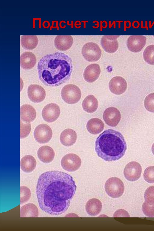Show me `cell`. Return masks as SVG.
<instances>
[{
    "mask_svg": "<svg viewBox=\"0 0 154 231\" xmlns=\"http://www.w3.org/2000/svg\"><path fill=\"white\" fill-rule=\"evenodd\" d=\"M142 210L143 213L146 216L150 217H154V204H149L145 201L142 205Z\"/></svg>",
    "mask_w": 154,
    "mask_h": 231,
    "instance_id": "836d02e7",
    "label": "cell"
},
{
    "mask_svg": "<svg viewBox=\"0 0 154 231\" xmlns=\"http://www.w3.org/2000/svg\"><path fill=\"white\" fill-rule=\"evenodd\" d=\"M104 127V124L100 119L94 118L88 122L86 128L88 131L93 134H97L101 132Z\"/></svg>",
    "mask_w": 154,
    "mask_h": 231,
    "instance_id": "603a6c76",
    "label": "cell"
},
{
    "mask_svg": "<svg viewBox=\"0 0 154 231\" xmlns=\"http://www.w3.org/2000/svg\"><path fill=\"white\" fill-rule=\"evenodd\" d=\"M31 124L30 123L23 122L20 120V137L21 139L25 138L27 136L31 131Z\"/></svg>",
    "mask_w": 154,
    "mask_h": 231,
    "instance_id": "1f68e13d",
    "label": "cell"
},
{
    "mask_svg": "<svg viewBox=\"0 0 154 231\" xmlns=\"http://www.w3.org/2000/svg\"><path fill=\"white\" fill-rule=\"evenodd\" d=\"M127 144L119 132L112 129L103 131L97 138L95 150L98 156L108 161L118 160L125 155Z\"/></svg>",
    "mask_w": 154,
    "mask_h": 231,
    "instance_id": "3957f363",
    "label": "cell"
},
{
    "mask_svg": "<svg viewBox=\"0 0 154 231\" xmlns=\"http://www.w3.org/2000/svg\"><path fill=\"white\" fill-rule=\"evenodd\" d=\"M143 57L147 63L154 65V45H149L146 48L143 52Z\"/></svg>",
    "mask_w": 154,
    "mask_h": 231,
    "instance_id": "83f0119b",
    "label": "cell"
},
{
    "mask_svg": "<svg viewBox=\"0 0 154 231\" xmlns=\"http://www.w3.org/2000/svg\"><path fill=\"white\" fill-rule=\"evenodd\" d=\"M144 105L148 111L154 113V93H150L146 97Z\"/></svg>",
    "mask_w": 154,
    "mask_h": 231,
    "instance_id": "f546056e",
    "label": "cell"
},
{
    "mask_svg": "<svg viewBox=\"0 0 154 231\" xmlns=\"http://www.w3.org/2000/svg\"><path fill=\"white\" fill-rule=\"evenodd\" d=\"M144 179L149 183H154V166H149L145 170L143 173Z\"/></svg>",
    "mask_w": 154,
    "mask_h": 231,
    "instance_id": "4dcf8cb0",
    "label": "cell"
},
{
    "mask_svg": "<svg viewBox=\"0 0 154 231\" xmlns=\"http://www.w3.org/2000/svg\"><path fill=\"white\" fill-rule=\"evenodd\" d=\"M109 86L111 92L116 95H120L126 91L127 86L125 80L120 76L113 77L110 80Z\"/></svg>",
    "mask_w": 154,
    "mask_h": 231,
    "instance_id": "9a60e30c",
    "label": "cell"
},
{
    "mask_svg": "<svg viewBox=\"0 0 154 231\" xmlns=\"http://www.w3.org/2000/svg\"><path fill=\"white\" fill-rule=\"evenodd\" d=\"M60 110L59 106L54 103L47 104L43 108L42 116L46 121L51 123L55 121L59 117Z\"/></svg>",
    "mask_w": 154,
    "mask_h": 231,
    "instance_id": "30bf717a",
    "label": "cell"
},
{
    "mask_svg": "<svg viewBox=\"0 0 154 231\" xmlns=\"http://www.w3.org/2000/svg\"><path fill=\"white\" fill-rule=\"evenodd\" d=\"M101 72L99 65L94 64L89 65L85 69L83 76L84 79L88 83H92L98 78Z\"/></svg>",
    "mask_w": 154,
    "mask_h": 231,
    "instance_id": "e0dca14e",
    "label": "cell"
},
{
    "mask_svg": "<svg viewBox=\"0 0 154 231\" xmlns=\"http://www.w3.org/2000/svg\"><path fill=\"white\" fill-rule=\"evenodd\" d=\"M73 42L72 37L69 35H58L56 36L54 43L56 48L59 50L63 51L69 49Z\"/></svg>",
    "mask_w": 154,
    "mask_h": 231,
    "instance_id": "2e32d148",
    "label": "cell"
},
{
    "mask_svg": "<svg viewBox=\"0 0 154 231\" xmlns=\"http://www.w3.org/2000/svg\"><path fill=\"white\" fill-rule=\"evenodd\" d=\"M144 197L145 201L149 204H154V186L149 187L146 190Z\"/></svg>",
    "mask_w": 154,
    "mask_h": 231,
    "instance_id": "d6a6232c",
    "label": "cell"
},
{
    "mask_svg": "<svg viewBox=\"0 0 154 231\" xmlns=\"http://www.w3.org/2000/svg\"><path fill=\"white\" fill-rule=\"evenodd\" d=\"M77 138L76 133L74 130L67 129L61 133L60 136V140L63 145L69 146L75 143Z\"/></svg>",
    "mask_w": 154,
    "mask_h": 231,
    "instance_id": "ffe728a7",
    "label": "cell"
},
{
    "mask_svg": "<svg viewBox=\"0 0 154 231\" xmlns=\"http://www.w3.org/2000/svg\"><path fill=\"white\" fill-rule=\"evenodd\" d=\"M37 155L41 161L44 163H49L53 160L55 153L50 147L47 145L43 146L38 149Z\"/></svg>",
    "mask_w": 154,
    "mask_h": 231,
    "instance_id": "44dd1931",
    "label": "cell"
},
{
    "mask_svg": "<svg viewBox=\"0 0 154 231\" xmlns=\"http://www.w3.org/2000/svg\"><path fill=\"white\" fill-rule=\"evenodd\" d=\"M76 188L72 177L66 173L54 170L43 173L36 187L40 207L50 214H62L68 209Z\"/></svg>",
    "mask_w": 154,
    "mask_h": 231,
    "instance_id": "6da1fadb",
    "label": "cell"
},
{
    "mask_svg": "<svg viewBox=\"0 0 154 231\" xmlns=\"http://www.w3.org/2000/svg\"><path fill=\"white\" fill-rule=\"evenodd\" d=\"M20 119L26 123L33 121L36 117V112L34 108L31 105L25 104L20 107Z\"/></svg>",
    "mask_w": 154,
    "mask_h": 231,
    "instance_id": "ac0fdd59",
    "label": "cell"
},
{
    "mask_svg": "<svg viewBox=\"0 0 154 231\" xmlns=\"http://www.w3.org/2000/svg\"><path fill=\"white\" fill-rule=\"evenodd\" d=\"M63 99L66 103L73 104L78 102L81 97L80 89L76 86L69 84L64 86L61 92Z\"/></svg>",
    "mask_w": 154,
    "mask_h": 231,
    "instance_id": "5b68a950",
    "label": "cell"
},
{
    "mask_svg": "<svg viewBox=\"0 0 154 231\" xmlns=\"http://www.w3.org/2000/svg\"><path fill=\"white\" fill-rule=\"evenodd\" d=\"M119 36H104L101 40V45L104 50L107 52L112 53L118 49L119 44L117 38Z\"/></svg>",
    "mask_w": 154,
    "mask_h": 231,
    "instance_id": "5bb4252c",
    "label": "cell"
},
{
    "mask_svg": "<svg viewBox=\"0 0 154 231\" xmlns=\"http://www.w3.org/2000/svg\"><path fill=\"white\" fill-rule=\"evenodd\" d=\"M20 42L24 49L32 50L35 48L38 44V39L35 35H24L21 36Z\"/></svg>",
    "mask_w": 154,
    "mask_h": 231,
    "instance_id": "484cf974",
    "label": "cell"
},
{
    "mask_svg": "<svg viewBox=\"0 0 154 231\" xmlns=\"http://www.w3.org/2000/svg\"><path fill=\"white\" fill-rule=\"evenodd\" d=\"M36 59L35 55L31 52H23L20 56L21 67L25 70L32 68L35 65Z\"/></svg>",
    "mask_w": 154,
    "mask_h": 231,
    "instance_id": "d6986e66",
    "label": "cell"
},
{
    "mask_svg": "<svg viewBox=\"0 0 154 231\" xmlns=\"http://www.w3.org/2000/svg\"><path fill=\"white\" fill-rule=\"evenodd\" d=\"M105 188L106 192L110 197L118 198L121 196L124 191V185L119 178L112 177L106 182Z\"/></svg>",
    "mask_w": 154,
    "mask_h": 231,
    "instance_id": "277c9868",
    "label": "cell"
},
{
    "mask_svg": "<svg viewBox=\"0 0 154 231\" xmlns=\"http://www.w3.org/2000/svg\"><path fill=\"white\" fill-rule=\"evenodd\" d=\"M31 195L29 189L26 186L20 187V204H22L27 201L30 199Z\"/></svg>",
    "mask_w": 154,
    "mask_h": 231,
    "instance_id": "f1b7e54d",
    "label": "cell"
},
{
    "mask_svg": "<svg viewBox=\"0 0 154 231\" xmlns=\"http://www.w3.org/2000/svg\"><path fill=\"white\" fill-rule=\"evenodd\" d=\"M82 53L86 60L89 62H94L100 59L102 52L97 44L93 42H89L83 46Z\"/></svg>",
    "mask_w": 154,
    "mask_h": 231,
    "instance_id": "8992f818",
    "label": "cell"
},
{
    "mask_svg": "<svg viewBox=\"0 0 154 231\" xmlns=\"http://www.w3.org/2000/svg\"><path fill=\"white\" fill-rule=\"evenodd\" d=\"M146 38L140 35L131 36L128 39L127 46L128 49L133 52H140L146 43Z\"/></svg>",
    "mask_w": 154,
    "mask_h": 231,
    "instance_id": "7c38bea8",
    "label": "cell"
},
{
    "mask_svg": "<svg viewBox=\"0 0 154 231\" xmlns=\"http://www.w3.org/2000/svg\"><path fill=\"white\" fill-rule=\"evenodd\" d=\"M27 93L30 100L34 103L42 102L46 96L45 89L42 86L36 84L29 85L28 87Z\"/></svg>",
    "mask_w": 154,
    "mask_h": 231,
    "instance_id": "4fadbf2b",
    "label": "cell"
},
{
    "mask_svg": "<svg viewBox=\"0 0 154 231\" xmlns=\"http://www.w3.org/2000/svg\"><path fill=\"white\" fill-rule=\"evenodd\" d=\"M103 120L108 125L115 127L120 122L121 115L119 111L116 108L110 107L106 108L103 114Z\"/></svg>",
    "mask_w": 154,
    "mask_h": 231,
    "instance_id": "8fae6325",
    "label": "cell"
},
{
    "mask_svg": "<svg viewBox=\"0 0 154 231\" xmlns=\"http://www.w3.org/2000/svg\"><path fill=\"white\" fill-rule=\"evenodd\" d=\"M142 168L140 164L136 161L128 163L124 170V175L125 178L129 181H134L140 177Z\"/></svg>",
    "mask_w": 154,
    "mask_h": 231,
    "instance_id": "9c48e42d",
    "label": "cell"
},
{
    "mask_svg": "<svg viewBox=\"0 0 154 231\" xmlns=\"http://www.w3.org/2000/svg\"><path fill=\"white\" fill-rule=\"evenodd\" d=\"M82 106L85 111L89 113H92L97 110L98 107V101L94 95H89L84 100Z\"/></svg>",
    "mask_w": 154,
    "mask_h": 231,
    "instance_id": "d4e9b609",
    "label": "cell"
},
{
    "mask_svg": "<svg viewBox=\"0 0 154 231\" xmlns=\"http://www.w3.org/2000/svg\"><path fill=\"white\" fill-rule=\"evenodd\" d=\"M38 211L37 207L32 203H28L21 207L20 217H38Z\"/></svg>",
    "mask_w": 154,
    "mask_h": 231,
    "instance_id": "4316f807",
    "label": "cell"
},
{
    "mask_svg": "<svg viewBox=\"0 0 154 231\" xmlns=\"http://www.w3.org/2000/svg\"><path fill=\"white\" fill-rule=\"evenodd\" d=\"M85 209L88 214L91 216H95L99 214L101 211L102 204L99 199L92 198L87 202Z\"/></svg>",
    "mask_w": 154,
    "mask_h": 231,
    "instance_id": "7402d4cb",
    "label": "cell"
},
{
    "mask_svg": "<svg viewBox=\"0 0 154 231\" xmlns=\"http://www.w3.org/2000/svg\"><path fill=\"white\" fill-rule=\"evenodd\" d=\"M36 162L35 158L29 155H26L21 159L20 165L21 170L26 173L33 171L35 168Z\"/></svg>",
    "mask_w": 154,
    "mask_h": 231,
    "instance_id": "cb8c5ba5",
    "label": "cell"
},
{
    "mask_svg": "<svg viewBox=\"0 0 154 231\" xmlns=\"http://www.w3.org/2000/svg\"><path fill=\"white\" fill-rule=\"evenodd\" d=\"M152 153L154 155V143L153 144L152 147Z\"/></svg>",
    "mask_w": 154,
    "mask_h": 231,
    "instance_id": "e575fe53",
    "label": "cell"
},
{
    "mask_svg": "<svg viewBox=\"0 0 154 231\" xmlns=\"http://www.w3.org/2000/svg\"><path fill=\"white\" fill-rule=\"evenodd\" d=\"M81 163L80 158L73 153H69L65 155L61 161L62 168L69 172L74 171L77 170L80 167Z\"/></svg>",
    "mask_w": 154,
    "mask_h": 231,
    "instance_id": "52a82bcc",
    "label": "cell"
},
{
    "mask_svg": "<svg viewBox=\"0 0 154 231\" xmlns=\"http://www.w3.org/2000/svg\"><path fill=\"white\" fill-rule=\"evenodd\" d=\"M72 68L71 58L60 52L45 55L37 65L40 80L45 85L51 87L58 86L68 80Z\"/></svg>",
    "mask_w": 154,
    "mask_h": 231,
    "instance_id": "7a4b0ae2",
    "label": "cell"
},
{
    "mask_svg": "<svg viewBox=\"0 0 154 231\" xmlns=\"http://www.w3.org/2000/svg\"><path fill=\"white\" fill-rule=\"evenodd\" d=\"M52 136V130L48 125L41 124L35 128L34 132V138L36 141L40 143L48 142Z\"/></svg>",
    "mask_w": 154,
    "mask_h": 231,
    "instance_id": "ba28073f",
    "label": "cell"
}]
</instances>
